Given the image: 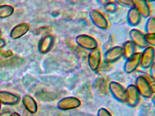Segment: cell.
<instances>
[{"label":"cell","mask_w":155,"mask_h":116,"mask_svg":"<svg viewBox=\"0 0 155 116\" xmlns=\"http://www.w3.org/2000/svg\"><path fill=\"white\" fill-rule=\"evenodd\" d=\"M75 42L79 46L88 50H94L98 46L96 39L89 34H79L75 38Z\"/></svg>","instance_id":"3957f363"},{"label":"cell","mask_w":155,"mask_h":116,"mask_svg":"<svg viewBox=\"0 0 155 116\" xmlns=\"http://www.w3.org/2000/svg\"><path fill=\"white\" fill-rule=\"evenodd\" d=\"M122 56L121 46H115L112 49L104 53V62L106 63H111L118 60Z\"/></svg>","instance_id":"8fae6325"},{"label":"cell","mask_w":155,"mask_h":116,"mask_svg":"<svg viewBox=\"0 0 155 116\" xmlns=\"http://www.w3.org/2000/svg\"><path fill=\"white\" fill-rule=\"evenodd\" d=\"M135 85L140 95L146 98L152 97L154 92L151 89V84L145 75L137 77L135 80Z\"/></svg>","instance_id":"7a4b0ae2"},{"label":"cell","mask_w":155,"mask_h":116,"mask_svg":"<svg viewBox=\"0 0 155 116\" xmlns=\"http://www.w3.org/2000/svg\"><path fill=\"white\" fill-rule=\"evenodd\" d=\"M118 6L130 8L134 6L133 0H113Z\"/></svg>","instance_id":"7402d4cb"},{"label":"cell","mask_w":155,"mask_h":116,"mask_svg":"<svg viewBox=\"0 0 155 116\" xmlns=\"http://www.w3.org/2000/svg\"><path fill=\"white\" fill-rule=\"evenodd\" d=\"M115 46V39L113 34L110 33L108 36L107 41L104 44L102 47V51L104 53L112 49Z\"/></svg>","instance_id":"ffe728a7"},{"label":"cell","mask_w":155,"mask_h":116,"mask_svg":"<svg viewBox=\"0 0 155 116\" xmlns=\"http://www.w3.org/2000/svg\"><path fill=\"white\" fill-rule=\"evenodd\" d=\"M144 1L150 3L153 2H155V0H144Z\"/></svg>","instance_id":"f1b7e54d"},{"label":"cell","mask_w":155,"mask_h":116,"mask_svg":"<svg viewBox=\"0 0 155 116\" xmlns=\"http://www.w3.org/2000/svg\"><path fill=\"white\" fill-rule=\"evenodd\" d=\"M97 116H112L108 110L104 108H101L98 110Z\"/></svg>","instance_id":"cb8c5ba5"},{"label":"cell","mask_w":155,"mask_h":116,"mask_svg":"<svg viewBox=\"0 0 155 116\" xmlns=\"http://www.w3.org/2000/svg\"><path fill=\"white\" fill-rule=\"evenodd\" d=\"M102 60L101 50L97 47L90 51L87 56V63L90 69L97 71L100 67Z\"/></svg>","instance_id":"5b68a950"},{"label":"cell","mask_w":155,"mask_h":116,"mask_svg":"<svg viewBox=\"0 0 155 116\" xmlns=\"http://www.w3.org/2000/svg\"><path fill=\"white\" fill-rule=\"evenodd\" d=\"M141 53L136 52L130 58L126 60L123 66V70L126 73L134 72L140 65Z\"/></svg>","instance_id":"30bf717a"},{"label":"cell","mask_w":155,"mask_h":116,"mask_svg":"<svg viewBox=\"0 0 155 116\" xmlns=\"http://www.w3.org/2000/svg\"><path fill=\"white\" fill-rule=\"evenodd\" d=\"M5 44V42L2 40H0V48L3 47Z\"/></svg>","instance_id":"4316f807"},{"label":"cell","mask_w":155,"mask_h":116,"mask_svg":"<svg viewBox=\"0 0 155 116\" xmlns=\"http://www.w3.org/2000/svg\"><path fill=\"white\" fill-rule=\"evenodd\" d=\"M96 2L101 6H104L110 0H95Z\"/></svg>","instance_id":"484cf974"},{"label":"cell","mask_w":155,"mask_h":116,"mask_svg":"<svg viewBox=\"0 0 155 116\" xmlns=\"http://www.w3.org/2000/svg\"><path fill=\"white\" fill-rule=\"evenodd\" d=\"M107 78L104 75L98 76L94 82V89L95 91L99 94H104L106 93L108 87Z\"/></svg>","instance_id":"5bb4252c"},{"label":"cell","mask_w":155,"mask_h":116,"mask_svg":"<svg viewBox=\"0 0 155 116\" xmlns=\"http://www.w3.org/2000/svg\"><path fill=\"white\" fill-rule=\"evenodd\" d=\"M1 108H2L1 104V103H0V110H1Z\"/></svg>","instance_id":"f546056e"},{"label":"cell","mask_w":155,"mask_h":116,"mask_svg":"<svg viewBox=\"0 0 155 116\" xmlns=\"http://www.w3.org/2000/svg\"><path fill=\"white\" fill-rule=\"evenodd\" d=\"M130 41L135 47L140 49H144L148 46L145 40V33L138 29H133L129 32Z\"/></svg>","instance_id":"277c9868"},{"label":"cell","mask_w":155,"mask_h":116,"mask_svg":"<svg viewBox=\"0 0 155 116\" xmlns=\"http://www.w3.org/2000/svg\"><path fill=\"white\" fill-rule=\"evenodd\" d=\"M81 102L77 97L70 96L61 99L58 102L57 106L61 110H69L78 108L80 106Z\"/></svg>","instance_id":"9c48e42d"},{"label":"cell","mask_w":155,"mask_h":116,"mask_svg":"<svg viewBox=\"0 0 155 116\" xmlns=\"http://www.w3.org/2000/svg\"><path fill=\"white\" fill-rule=\"evenodd\" d=\"M22 102L25 108L30 113L35 114L38 111V104L30 95H24L22 97Z\"/></svg>","instance_id":"2e32d148"},{"label":"cell","mask_w":155,"mask_h":116,"mask_svg":"<svg viewBox=\"0 0 155 116\" xmlns=\"http://www.w3.org/2000/svg\"><path fill=\"white\" fill-rule=\"evenodd\" d=\"M19 98L16 94L7 91H0V103L5 105H13L17 104Z\"/></svg>","instance_id":"9a60e30c"},{"label":"cell","mask_w":155,"mask_h":116,"mask_svg":"<svg viewBox=\"0 0 155 116\" xmlns=\"http://www.w3.org/2000/svg\"><path fill=\"white\" fill-rule=\"evenodd\" d=\"M145 34L155 33V17L150 16L147 18L144 26Z\"/></svg>","instance_id":"d6986e66"},{"label":"cell","mask_w":155,"mask_h":116,"mask_svg":"<svg viewBox=\"0 0 155 116\" xmlns=\"http://www.w3.org/2000/svg\"><path fill=\"white\" fill-rule=\"evenodd\" d=\"M134 6L138 10L142 18L151 16V9L150 3L144 0H133Z\"/></svg>","instance_id":"4fadbf2b"},{"label":"cell","mask_w":155,"mask_h":116,"mask_svg":"<svg viewBox=\"0 0 155 116\" xmlns=\"http://www.w3.org/2000/svg\"><path fill=\"white\" fill-rule=\"evenodd\" d=\"M54 37L52 35H48L44 38L39 45V50L40 53H45L50 50L54 44Z\"/></svg>","instance_id":"ac0fdd59"},{"label":"cell","mask_w":155,"mask_h":116,"mask_svg":"<svg viewBox=\"0 0 155 116\" xmlns=\"http://www.w3.org/2000/svg\"><path fill=\"white\" fill-rule=\"evenodd\" d=\"M91 22L97 28L101 30H106L109 27V22L102 12L97 9L91 10L89 13Z\"/></svg>","instance_id":"6da1fadb"},{"label":"cell","mask_w":155,"mask_h":116,"mask_svg":"<svg viewBox=\"0 0 155 116\" xmlns=\"http://www.w3.org/2000/svg\"><path fill=\"white\" fill-rule=\"evenodd\" d=\"M126 100L125 102L130 107H135L139 101L140 94L135 85H129L125 89Z\"/></svg>","instance_id":"ba28073f"},{"label":"cell","mask_w":155,"mask_h":116,"mask_svg":"<svg viewBox=\"0 0 155 116\" xmlns=\"http://www.w3.org/2000/svg\"><path fill=\"white\" fill-rule=\"evenodd\" d=\"M149 74L150 78L155 80V63L150 67Z\"/></svg>","instance_id":"d4e9b609"},{"label":"cell","mask_w":155,"mask_h":116,"mask_svg":"<svg viewBox=\"0 0 155 116\" xmlns=\"http://www.w3.org/2000/svg\"><path fill=\"white\" fill-rule=\"evenodd\" d=\"M155 48L154 47L148 46L141 53L140 65L143 69L149 68L154 63Z\"/></svg>","instance_id":"8992f818"},{"label":"cell","mask_w":155,"mask_h":116,"mask_svg":"<svg viewBox=\"0 0 155 116\" xmlns=\"http://www.w3.org/2000/svg\"><path fill=\"white\" fill-rule=\"evenodd\" d=\"M10 116H21L19 114L17 113V112H14L13 113H12L11 115H10Z\"/></svg>","instance_id":"83f0119b"},{"label":"cell","mask_w":155,"mask_h":116,"mask_svg":"<svg viewBox=\"0 0 155 116\" xmlns=\"http://www.w3.org/2000/svg\"><path fill=\"white\" fill-rule=\"evenodd\" d=\"M145 40L148 46H155V33L145 34Z\"/></svg>","instance_id":"603a6c76"},{"label":"cell","mask_w":155,"mask_h":116,"mask_svg":"<svg viewBox=\"0 0 155 116\" xmlns=\"http://www.w3.org/2000/svg\"><path fill=\"white\" fill-rule=\"evenodd\" d=\"M122 48V56L126 60L130 58L134 53H136V47L130 41H125L121 46Z\"/></svg>","instance_id":"e0dca14e"},{"label":"cell","mask_w":155,"mask_h":116,"mask_svg":"<svg viewBox=\"0 0 155 116\" xmlns=\"http://www.w3.org/2000/svg\"><path fill=\"white\" fill-rule=\"evenodd\" d=\"M142 16L134 6L129 8L127 12L126 21L128 25L130 27H136L140 24Z\"/></svg>","instance_id":"7c38bea8"},{"label":"cell","mask_w":155,"mask_h":116,"mask_svg":"<svg viewBox=\"0 0 155 116\" xmlns=\"http://www.w3.org/2000/svg\"><path fill=\"white\" fill-rule=\"evenodd\" d=\"M104 10L107 12L114 14L118 10V5L112 0H110L103 6Z\"/></svg>","instance_id":"44dd1931"},{"label":"cell","mask_w":155,"mask_h":116,"mask_svg":"<svg viewBox=\"0 0 155 116\" xmlns=\"http://www.w3.org/2000/svg\"><path fill=\"white\" fill-rule=\"evenodd\" d=\"M80 1H84V0H80Z\"/></svg>","instance_id":"4dcf8cb0"},{"label":"cell","mask_w":155,"mask_h":116,"mask_svg":"<svg viewBox=\"0 0 155 116\" xmlns=\"http://www.w3.org/2000/svg\"><path fill=\"white\" fill-rule=\"evenodd\" d=\"M108 90L116 100L119 102H125L126 91L123 86L119 83L114 81L109 82Z\"/></svg>","instance_id":"52a82bcc"}]
</instances>
